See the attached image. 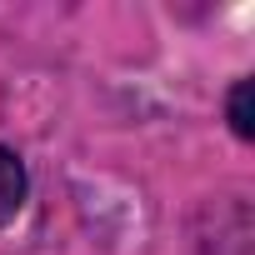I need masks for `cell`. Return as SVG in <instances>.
I'll return each mask as SVG.
<instances>
[{
	"instance_id": "6da1fadb",
	"label": "cell",
	"mask_w": 255,
	"mask_h": 255,
	"mask_svg": "<svg viewBox=\"0 0 255 255\" xmlns=\"http://www.w3.org/2000/svg\"><path fill=\"white\" fill-rule=\"evenodd\" d=\"M20 200H25V165L15 160V150L0 145V230L15 220Z\"/></svg>"
},
{
	"instance_id": "7a4b0ae2",
	"label": "cell",
	"mask_w": 255,
	"mask_h": 255,
	"mask_svg": "<svg viewBox=\"0 0 255 255\" xmlns=\"http://www.w3.org/2000/svg\"><path fill=\"white\" fill-rule=\"evenodd\" d=\"M230 125L235 135H250V80H235L230 90Z\"/></svg>"
}]
</instances>
